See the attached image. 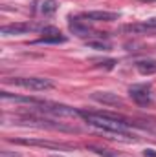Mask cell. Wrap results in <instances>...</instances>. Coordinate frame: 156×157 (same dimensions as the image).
Listing matches in <instances>:
<instances>
[{"label":"cell","mask_w":156,"mask_h":157,"mask_svg":"<svg viewBox=\"0 0 156 157\" xmlns=\"http://www.w3.org/2000/svg\"><path fill=\"white\" fill-rule=\"evenodd\" d=\"M79 113L86 124L101 130L105 135H109V139L121 143H138V137L130 133L132 122L129 119L110 112H79Z\"/></svg>","instance_id":"cell-1"},{"label":"cell","mask_w":156,"mask_h":157,"mask_svg":"<svg viewBox=\"0 0 156 157\" xmlns=\"http://www.w3.org/2000/svg\"><path fill=\"white\" fill-rule=\"evenodd\" d=\"M31 110L37 113L53 115V117H81L77 110H74L66 104H57V102H48V101H39L37 104L31 106Z\"/></svg>","instance_id":"cell-2"},{"label":"cell","mask_w":156,"mask_h":157,"mask_svg":"<svg viewBox=\"0 0 156 157\" xmlns=\"http://www.w3.org/2000/svg\"><path fill=\"white\" fill-rule=\"evenodd\" d=\"M15 124H22V126H33V128H48V130H63V132H74L76 128H70V126H64L61 122H55V121H50V119L44 117H37V115H20V117H15Z\"/></svg>","instance_id":"cell-3"},{"label":"cell","mask_w":156,"mask_h":157,"mask_svg":"<svg viewBox=\"0 0 156 157\" xmlns=\"http://www.w3.org/2000/svg\"><path fill=\"white\" fill-rule=\"evenodd\" d=\"M6 82L30 90V91H46L53 88V82L50 78H42V77H17V78H7Z\"/></svg>","instance_id":"cell-4"},{"label":"cell","mask_w":156,"mask_h":157,"mask_svg":"<svg viewBox=\"0 0 156 157\" xmlns=\"http://www.w3.org/2000/svg\"><path fill=\"white\" fill-rule=\"evenodd\" d=\"M33 31H42V26L35 22H15V24H7L0 29L2 37H13V35H26V33H33Z\"/></svg>","instance_id":"cell-5"},{"label":"cell","mask_w":156,"mask_h":157,"mask_svg":"<svg viewBox=\"0 0 156 157\" xmlns=\"http://www.w3.org/2000/svg\"><path fill=\"white\" fill-rule=\"evenodd\" d=\"M15 144H22V146H39V148H48V150H68L72 148L70 144H63V143H53V141H46V139H9Z\"/></svg>","instance_id":"cell-6"},{"label":"cell","mask_w":156,"mask_h":157,"mask_svg":"<svg viewBox=\"0 0 156 157\" xmlns=\"http://www.w3.org/2000/svg\"><path fill=\"white\" fill-rule=\"evenodd\" d=\"M129 95L140 106H149L151 104V86H147V84H134V86H130L129 88Z\"/></svg>","instance_id":"cell-7"},{"label":"cell","mask_w":156,"mask_h":157,"mask_svg":"<svg viewBox=\"0 0 156 157\" xmlns=\"http://www.w3.org/2000/svg\"><path fill=\"white\" fill-rule=\"evenodd\" d=\"M123 33H129V35H142V33H151L156 31V18H149V20H143V22H136V24H127L121 28Z\"/></svg>","instance_id":"cell-8"},{"label":"cell","mask_w":156,"mask_h":157,"mask_svg":"<svg viewBox=\"0 0 156 157\" xmlns=\"http://www.w3.org/2000/svg\"><path fill=\"white\" fill-rule=\"evenodd\" d=\"M79 18L88 22H114L119 18V13L114 11H84Z\"/></svg>","instance_id":"cell-9"},{"label":"cell","mask_w":156,"mask_h":157,"mask_svg":"<svg viewBox=\"0 0 156 157\" xmlns=\"http://www.w3.org/2000/svg\"><path fill=\"white\" fill-rule=\"evenodd\" d=\"M70 31L74 35H77L81 39H86V37H94V31L88 28L86 20H81V18H70Z\"/></svg>","instance_id":"cell-10"},{"label":"cell","mask_w":156,"mask_h":157,"mask_svg":"<svg viewBox=\"0 0 156 157\" xmlns=\"http://www.w3.org/2000/svg\"><path fill=\"white\" fill-rule=\"evenodd\" d=\"M92 99L107 106H123L121 97H117V93H110V91H96L92 93Z\"/></svg>","instance_id":"cell-11"},{"label":"cell","mask_w":156,"mask_h":157,"mask_svg":"<svg viewBox=\"0 0 156 157\" xmlns=\"http://www.w3.org/2000/svg\"><path fill=\"white\" fill-rule=\"evenodd\" d=\"M0 99H2V102H17V104H28V106H33V104H37L40 101V99H35V97L13 95L9 91H0Z\"/></svg>","instance_id":"cell-12"},{"label":"cell","mask_w":156,"mask_h":157,"mask_svg":"<svg viewBox=\"0 0 156 157\" xmlns=\"http://www.w3.org/2000/svg\"><path fill=\"white\" fill-rule=\"evenodd\" d=\"M136 70L142 75H153L156 73V60H140L136 62Z\"/></svg>","instance_id":"cell-13"},{"label":"cell","mask_w":156,"mask_h":157,"mask_svg":"<svg viewBox=\"0 0 156 157\" xmlns=\"http://www.w3.org/2000/svg\"><path fill=\"white\" fill-rule=\"evenodd\" d=\"M88 150L96 152L97 155H101V157H129V155H123V154L116 152V150H109V148H103V146H96V144H90V146H88Z\"/></svg>","instance_id":"cell-14"},{"label":"cell","mask_w":156,"mask_h":157,"mask_svg":"<svg viewBox=\"0 0 156 157\" xmlns=\"http://www.w3.org/2000/svg\"><path fill=\"white\" fill-rule=\"evenodd\" d=\"M57 7H59L57 0H44V2L40 4V11H42V15H53V13L57 11Z\"/></svg>","instance_id":"cell-15"},{"label":"cell","mask_w":156,"mask_h":157,"mask_svg":"<svg viewBox=\"0 0 156 157\" xmlns=\"http://www.w3.org/2000/svg\"><path fill=\"white\" fill-rule=\"evenodd\" d=\"M86 46L92 48V49H99V51H109L110 49V44L109 42H103V40H88Z\"/></svg>","instance_id":"cell-16"},{"label":"cell","mask_w":156,"mask_h":157,"mask_svg":"<svg viewBox=\"0 0 156 157\" xmlns=\"http://www.w3.org/2000/svg\"><path fill=\"white\" fill-rule=\"evenodd\" d=\"M59 42H66V37L57 35V37H42L37 40V44H59Z\"/></svg>","instance_id":"cell-17"},{"label":"cell","mask_w":156,"mask_h":157,"mask_svg":"<svg viewBox=\"0 0 156 157\" xmlns=\"http://www.w3.org/2000/svg\"><path fill=\"white\" fill-rule=\"evenodd\" d=\"M44 37H57V35H63L57 28H53V26H44L42 28V31H40Z\"/></svg>","instance_id":"cell-18"},{"label":"cell","mask_w":156,"mask_h":157,"mask_svg":"<svg viewBox=\"0 0 156 157\" xmlns=\"http://www.w3.org/2000/svg\"><path fill=\"white\" fill-rule=\"evenodd\" d=\"M0 157H20V154H11L9 150H2L0 152Z\"/></svg>","instance_id":"cell-19"},{"label":"cell","mask_w":156,"mask_h":157,"mask_svg":"<svg viewBox=\"0 0 156 157\" xmlns=\"http://www.w3.org/2000/svg\"><path fill=\"white\" fill-rule=\"evenodd\" d=\"M143 154H145V157H156V152H154V150H145Z\"/></svg>","instance_id":"cell-20"},{"label":"cell","mask_w":156,"mask_h":157,"mask_svg":"<svg viewBox=\"0 0 156 157\" xmlns=\"http://www.w3.org/2000/svg\"><path fill=\"white\" fill-rule=\"evenodd\" d=\"M140 2H143V4H153V2H156V0H140Z\"/></svg>","instance_id":"cell-21"},{"label":"cell","mask_w":156,"mask_h":157,"mask_svg":"<svg viewBox=\"0 0 156 157\" xmlns=\"http://www.w3.org/2000/svg\"><path fill=\"white\" fill-rule=\"evenodd\" d=\"M53 157H59V155H53Z\"/></svg>","instance_id":"cell-22"}]
</instances>
